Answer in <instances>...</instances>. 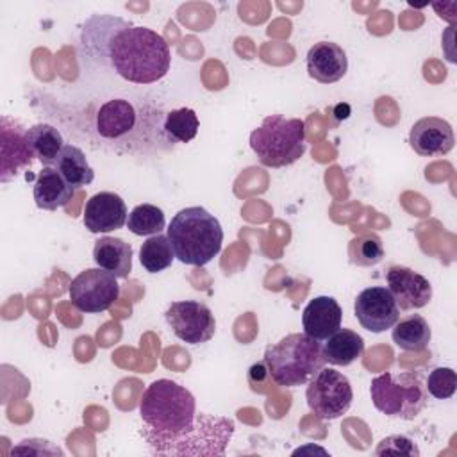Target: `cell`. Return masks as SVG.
<instances>
[{
    "mask_svg": "<svg viewBox=\"0 0 457 457\" xmlns=\"http://www.w3.org/2000/svg\"><path fill=\"white\" fill-rule=\"evenodd\" d=\"M80 52L87 62L139 86L161 80L171 62L170 46L161 34L112 14H95L84 23Z\"/></svg>",
    "mask_w": 457,
    "mask_h": 457,
    "instance_id": "1",
    "label": "cell"
},
{
    "mask_svg": "<svg viewBox=\"0 0 457 457\" xmlns=\"http://www.w3.org/2000/svg\"><path fill=\"white\" fill-rule=\"evenodd\" d=\"M139 414L143 421L141 436L155 455H164L166 448L189 432L196 423V400L180 384L170 378L152 382L141 400Z\"/></svg>",
    "mask_w": 457,
    "mask_h": 457,
    "instance_id": "2",
    "label": "cell"
},
{
    "mask_svg": "<svg viewBox=\"0 0 457 457\" xmlns=\"http://www.w3.org/2000/svg\"><path fill=\"white\" fill-rule=\"evenodd\" d=\"M166 230L175 259L182 264L205 266L221 250L223 228L218 218L200 205L180 209Z\"/></svg>",
    "mask_w": 457,
    "mask_h": 457,
    "instance_id": "3",
    "label": "cell"
},
{
    "mask_svg": "<svg viewBox=\"0 0 457 457\" xmlns=\"http://www.w3.org/2000/svg\"><path fill=\"white\" fill-rule=\"evenodd\" d=\"M264 366L275 384L282 387L303 386L325 366L321 343L303 332L287 334L266 348Z\"/></svg>",
    "mask_w": 457,
    "mask_h": 457,
    "instance_id": "4",
    "label": "cell"
},
{
    "mask_svg": "<svg viewBox=\"0 0 457 457\" xmlns=\"http://www.w3.org/2000/svg\"><path fill=\"white\" fill-rule=\"evenodd\" d=\"M250 148L262 166H289L305 152V123L300 118L270 114L252 130Z\"/></svg>",
    "mask_w": 457,
    "mask_h": 457,
    "instance_id": "5",
    "label": "cell"
},
{
    "mask_svg": "<svg viewBox=\"0 0 457 457\" xmlns=\"http://www.w3.org/2000/svg\"><path fill=\"white\" fill-rule=\"evenodd\" d=\"M370 395L377 411L402 420H414L428 400L425 380L418 371L377 375L371 380Z\"/></svg>",
    "mask_w": 457,
    "mask_h": 457,
    "instance_id": "6",
    "label": "cell"
},
{
    "mask_svg": "<svg viewBox=\"0 0 457 457\" xmlns=\"http://www.w3.org/2000/svg\"><path fill=\"white\" fill-rule=\"evenodd\" d=\"M234 430V420L198 412L195 427L175 439L164 455H225Z\"/></svg>",
    "mask_w": 457,
    "mask_h": 457,
    "instance_id": "7",
    "label": "cell"
},
{
    "mask_svg": "<svg viewBox=\"0 0 457 457\" xmlns=\"http://www.w3.org/2000/svg\"><path fill=\"white\" fill-rule=\"evenodd\" d=\"M305 400L320 420L341 418L352 405L353 389L346 375L332 368H321L307 382Z\"/></svg>",
    "mask_w": 457,
    "mask_h": 457,
    "instance_id": "8",
    "label": "cell"
},
{
    "mask_svg": "<svg viewBox=\"0 0 457 457\" xmlns=\"http://www.w3.org/2000/svg\"><path fill=\"white\" fill-rule=\"evenodd\" d=\"M68 293L79 311L96 314L107 311L118 300L120 284L112 273L102 268H87L71 280Z\"/></svg>",
    "mask_w": 457,
    "mask_h": 457,
    "instance_id": "9",
    "label": "cell"
},
{
    "mask_svg": "<svg viewBox=\"0 0 457 457\" xmlns=\"http://www.w3.org/2000/svg\"><path fill=\"white\" fill-rule=\"evenodd\" d=\"M143 114L139 109L127 98H111L104 102L98 111L95 112V121H93V130L96 136L104 141H112V143H136L139 121Z\"/></svg>",
    "mask_w": 457,
    "mask_h": 457,
    "instance_id": "10",
    "label": "cell"
},
{
    "mask_svg": "<svg viewBox=\"0 0 457 457\" xmlns=\"http://www.w3.org/2000/svg\"><path fill=\"white\" fill-rule=\"evenodd\" d=\"M173 334L189 345L207 343L216 332V320L212 311L196 300L171 302L164 312Z\"/></svg>",
    "mask_w": 457,
    "mask_h": 457,
    "instance_id": "11",
    "label": "cell"
},
{
    "mask_svg": "<svg viewBox=\"0 0 457 457\" xmlns=\"http://www.w3.org/2000/svg\"><path fill=\"white\" fill-rule=\"evenodd\" d=\"M353 312L362 328L380 334L400 320V309L387 287L371 286L362 289L353 303Z\"/></svg>",
    "mask_w": 457,
    "mask_h": 457,
    "instance_id": "12",
    "label": "cell"
},
{
    "mask_svg": "<svg viewBox=\"0 0 457 457\" xmlns=\"http://www.w3.org/2000/svg\"><path fill=\"white\" fill-rule=\"evenodd\" d=\"M386 280L389 293L402 311L421 309L432 298L430 282L407 266H391L386 273Z\"/></svg>",
    "mask_w": 457,
    "mask_h": 457,
    "instance_id": "13",
    "label": "cell"
},
{
    "mask_svg": "<svg viewBox=\"0 0 457 457\" xmlns=\"http://www.w3.org/2000/svg\"><path fill=\"white\" fill-rule=\"evenodd\" d=\"M409 145L421 157L445 155L455 145L453 129L443 118L425 116L411 127Z\"/></svg>",
    "mask_w": 457,
    "mask_h": 457,
    "instance_id": "14",
    "label": "cell"
},
{
    "mask_svg": "<svg viewBox=\"0 0 457 457\" xmlns=\"http://www.w3.org/2000/svg\"><path fill=\"white\" fill-rule=\"evenodd\" d=\"M129 211L123 198L112 191L93 195L84 207V227L91 234L118 230L127 223Z\"/></svg>",
    "mask_w": 457,
    "mask_h": 457,
    "instance_id": "15",
    "label": "cell"
},
{
    "mask_svg": "<svg viewBox=\"0 0 457 457\" xmlns=\"http://www.w3.org/2000/svg\"><path fill=\"white\" fill-rule=\"evenodd\" d=\"M0 132H2V168L0 177L2 182H7L14 177L20 170L32 164V150L27 145V129H23L18 121L2 116L0 120Z\"/></svg>",
    "mask_w": 457,
    "mask_h": 457,
    "instance_id": "16",
    "label": "cell"
},
{
    "mask_svg": "<svg viewBox=\"0 0 457 457\" xmlns=\"http://www.w3.org/2000/svg\"><path fill=\"white\" fill-rule=\"evenodd\" d=\"M309 77L320 84H334L346 75V52L332 41L314 43L305 57Z\"/></svg>",
    "mask_w": 457,
    "mask_h": 457,
    "instance_id": "17",
    "label": "cell"
},
{
    "mask_svg": "<svg viewBox=\"0 0 457 457\" xmlns=\"http://www.w3.org/2000/svg\"><path fill=\"white\" fill-rule=\"evenodd\" d=\"M343 311L332 296H314L302 312L303 334L316 341H325L337 328H341Z\"/></svg>",
    "mask_w": 457,
    "mask_h": 457,
    "instance_id": "18",
    "label": "cell"
},
{
    "mask_svg": "<svg viewBox=\"0 0 457 457\" xmlns=\"http://www.w3.org/2000/svg\"><path fill=\"white\" fill-rule=\"evenodd\" d=\"M75 191L77 189L71 187L54 166H45L36 175L34 202L43 211H55L64 207L73 198Z\"/></svg>",
    "mask_w": 457,
    "mask_h": 457,
    "instance_id": "19",
    "label": "cell"
},
{
    "mask_svg": "<svg viewBox=\"0 0 457 457\" xmlns=\"http://www.w3.org/2000/svg\"><path fill=\"white\" fill-rule=\"evenodd\" d=\"M93 259L98 268L112 273L116 278H127L132 271V246L120 237L104 236L96 239Z\"/></svg>",
    "mask_w": 457,
    "mask_h": 457,
    "instance_id": "20",
    "label": "cell"
},
{
    "mask_svg": "<svg viewBox=\"0 0 457 457\" xmlns=\"http://www.w3.org/2000/svg\"><path fill=\"white\" fill-rule=\"evenodd\" d=\"M321 350L325 362L332 366H350L362 355L364 339L350 328H337L325 339Z\"/></svg>",
    "mask_w": 457,
    "mask_h": 457,
    "instance_id": "21",
    "label": "cell"
},
{
    "mask_svg": "<svg viewBox=\"0 0 457 457\" xmlns=\"http://www.w3.org/2000/svg\"><path fill=\"white\" fill-rule=\"evenodd\" d=\"M25 137L34 157H37L43 166H54L61 150L64 148L62 134L59 132V129L48 123L32 125L30 129H27Z\"/></svg>",
    "mask_w": 457,
    "mask_h": 457,
    "instance_id": "22",
    "label": "cell"
},
{
    "mask_svg": "<svg viewBox=\"0 0 457 457\" xmlns=\"http://www.w3.org/2000/svg\"><path fill=\"white\" fill-rule=\"evenodd\" d=\"M54 168L75 189H82L95 180V171L89 166L86 154L75 145H64Z\"/></svg>",
    "mask_w": 457,
    "mask_h": 457,
    "instance_id": "23",
    "label": "cell"
},
{
    "mask_svg": "<svg viewBox=\"0 0 457 457\" xmlns=\"http://www.w3.org/2000/svg\"><path fill=\"white\" fill-rule=\"evenodd\" d=\"M393 341L405 352H421L428 346L432 332L428 321L420 314H411L398 320L393 327Z\"/></svg>",
    "mask_w": 457,
    "mask_h": 457,
    "instance_id": "24",
    "label": "cell"
},
{
    "mask_svg": "<svg viewBox=\"0 0 457 457\" xmlns=\"http://www.w3.org/2000/svg\"><path fill=\"white\" fill-rule=\"evenodd\" d=\"M175 259L168 236H150L139 248V262L148 273H159L171 266Z\"/></svg>",
    "mask_w": 457,
    "mask_h": 457,
    "instance_id": "25",
    "label": "cell"
},
{
    "mask_svg": "<svg viewBox=\"0 0 457 457\" xmlns=\"http://www.w3.org/2000/svg\"><path fill=\"white\" fill-rule=\"evenodd\" d=\"M198 116L189 107H180L166 112L162 121V132L171 143H189L198 134Z\"/></svg>",
    "mask_w": 457,
    "mask_h": 457,
    "instance_id": "26",
    "label": "cell"
},
{
    "mask_svg": "<svg viewBox=\"0 0 457 457\" xmlns=\"http://www.w3.org/2000/svg\"><path fill=\"white\" fill-rule=\"evenodd\" d=\"M127 227L136 236H155L166 227L164 212L154 204L136 205L127 218Z\"/></svg>",
    "mask_w": 457,
    "mask_h": 457,
    "instance_id": "27",
    "label": "cell"
},
{
    "mask_svg": "<svg viewBox=\"0 0 457 457\" xmlns=\"http://www.w3.org/2000/svg\"><path fill=\"white\" fill-rule=\"evenodd\" d=\"M352 262L359 266H375L384 259V245L377 234H364L355 237L350 245Z\"/></svg>",
    "mask_w": 457,
    "mask_h": 457,
    "instance_id": "28",
    "label": "cell"
},
{
    "mask_svg": "<svg viewBox=\"0 0 457 457\" xmlns=\"http://www.w3.org/2000/svg\"><path fill=\"white\" fill-rule=\"evenodd\" d=\"M427 393L437 400L452 398L457 389V377L452 368H434L425 380Z\"/></svg>",
    "mask_w": 457,
    "mask_h": 457,
    "instance_id": "29",
    "label": "cell"
},
{
    "mask_svg": "<svg viewBox=\"0 0 457 457\" xmlns=\"http://www.w3.org/2000/svg\"><path fill=\"white\" fill-rule=\"evenodd\" d=\"M375 453L377 455H409V457H418L420 455V448L407 436L395 434V436L384 437L378 443Z\"/></svg>",
    "mask_w": 457,
    "mask_h": 457,
    "instance_id": "30",
    "label": "cell"
},
{
    "mask_svg": "<svg viewBox=\"0 0 457 457\" xmlns=\"http://www.w3.org/2000/svg\"><path fill=\"white\" fill-rule=\"evenodd\" d=\"M11 453H23V455H62V450L57 448L55 445H52L46 439H37V437H30V439H23L20 441L18 446H14L11 450Z\"/></svg>",
    "mask_w": 457,
    "mask_h": 457,
    "instance_id": "31",
    "label": "cell"
}]
</instances>
